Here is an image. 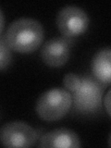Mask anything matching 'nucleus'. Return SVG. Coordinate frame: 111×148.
Listing matches in <instances>:
<instances>
[{"label":"nucleus","mask_w":111,"mask_h":148,"mask_svg":"<svg viewBox=\"0 0 111 148\" xmlns=\"http://www.w3.org/2000/svg\"><path fill=\"white\" fill-rule=\"evenodd\" d=\"M44 37V27L38 21L21 18L9 24L4 38L11 50L21 54H30L40 47Z\"/></svg>","instance_id":"1"},{"label":"nucleus","mask_w":111,"mask_h":148,"mask_svg":"<svg viewBox=\"0 0 111 148\" xmlns=\"http://www.w3.org/2000/svg\"><path fill=\"white\" fill-rule=\"evenodd\" d=\"M72 103V95L68 90L53 88L40 95L36 102L35 111L45 121H57L67 115Z\"/></svg>","instance_id":"2"},{"label":"nucleus","mask_w":111,"mask_h":148,"mask_svg":"<svg viewBox=\"0 0 111 148\" xmlns=\"http://www.w3.org/2000/svg\"><path fill=\"white\" fill-rule=\"evenodd\" d=\"M38 139L37 132L29 124L13 121L5 124L0 131V143L8 148L31 147Z\"/></svg>","instance_id":"3"},{"label":"nucleus","mask_w":111,"mask_h":148,"mask_svg":"<svg viewBox=\"0 0 111 148\" xmlns=\"http://www.w3.org/2000/svg\"><path fill=\"white\" fill-rule=\"evenodd\" d=\"M56 22L63 36L76 37L87 31L90 20L82 8L77 6H67L58 13Z\"/></svg>","instance_id":"4"},{"label":"nucleus","mask_w":111,"mask_h":148,"mask_svg":"<svg viewBox=\"0 0 111 148\" xmlns=\"http://www.w3.org/2000/svg\"><path fill=\"white\" fill-rule=\"evenodd\" d=\"M75 108L82 113H91L99 108L101 104L102 87L94 78L82 79L80 88L71 94Z\"/></svg>","instance_id":"5"},{"label":"nucleus","mask_w":111,"mask_h":148,"mask_svg":"<svg viewBox=\"0 0 111 148\" xmlns=\"http://www.w3.org/2000/svg\"><path fill=\"white\" fill-rule=\"evenodd\" d=\"M71 55V45L65 38L56 37L45 42L41 49L43 62L52 68H60L65 65Z\"/></svg>","instance_id":"6"},{"label":"nucleus","mask_w":111,"mask_h":148,"mask_svg":"<svg viewBox=\"0 0 111 148\" xmlns=\"http://www.w3.org/2000/svg\"><path fill=\"white\" fill-rule=\"evenodd\" d=\"M39 147L45 148H79L80 138L75 132L69 129H57L44 134Z\"/></svg>","instance_id":"7"},{"label":"nucleus","mask_w":111,"mask_h":148,"mask_svg":"<svg viewBox=\"0 0 111 148\" xmlns=\"http://www.w3.org/2000/svg\"><path fill=\"white\" fill-rule=\"evenodd\" d=\"M92 72L101 84L109 85L111 82V50L110 47L97 51L92 59Z\"/></svg>","instance_id":"8"},{"label":"nucleus","mask_w":111,"mask_h":148,"mask_svg":"<svg viewBox=\"0 0 111 148\" xmlns=\"http://www.w3.org/2000/svg\"><path fill=\"white\" fill-rule=\"evenodd\" d=\"M12 61L11 49L6 43L4 36L0 35V71H4L9 67Z\"/></svg>","instance_id":"9"},{"label":"nucleus","mask_w":111,"mask_h":148,"mask_svg":"<svg viewBox=\"0 0 111 148\" xmlns=\"http://www.w3.org/2000/svg\"><path fill=\"white\" fill-rule=\"evenodd\" d=\"M81 83L82 79L74 73H68L63 79V84L71 94L76 92L80 88Z\"/></svg>","instance_id":"10"},{"label":"nucleus","mask_w":111,"mask_h":148,"mask_svg":"<svg viewBox=\"0 0 111 148\" xmlns=\"http://www.w3.org/2000/svg\"><path fill=\"white\" fill-rule=\"evenodd\" d=\"M110 90L108 92V94L105 96L104 98V106H106V112H108V116H110V108H109V105H110V102H109V99H110Z\"/></svg>","instance_id":"11"},{"label":"nucleus","mask_w":111,"mask_h":148,"mask_svg":"<svg viewBox=\"0 0 111 148\" xmlns=\"http://www.w3.org/2000/svg\"><path fill=\"white\" fill-rule=\"evenodd\" d=\"M4 27H5V18H4V14L2 10L0 9V35H1L2 32L4 30Z\"/></svg>","instance_id":"12"}]
</instances>
